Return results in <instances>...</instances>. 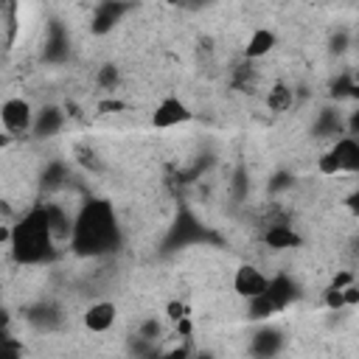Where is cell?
Listing matches in <instances>:
<instances>
[{
    "label": "cell",
    "mask_w": 359,
    "mask_h": 359,
    "mask_svg": "<svg viewBox=\"0 0 359 359\" xmlns=\"http://www.w3.org/2000/svg\"><path fill=\"white\" fill-rule=\"evenodd\" d=\"M0 359H22V348H20V342H17V339L8 334V328H6V334H3Z\"/></svg>",
    "instance_id": "ac0fdd59"
},
{
    "label": "cell",
    "mask_w": 359,
    "mask_h": 359,
    "mask_svg": "<svg viewBox=\"0 0 359 359\" xmlns=\"http://www.w3.org/2000/svg\"><path fill=\"white\" fill-rule=\"evenodd\" d=\"M266 294L275 300V306L283 311L294 297H297V283L286 275V272H278L275 278H269V289H266Z\"/></svg>",
    "instance_id": "7c38bea8"
},
{
    "label": "cell",
    "mask_w": 359,
    "mask_h": 359,
    "mask_svg": "<svg viewBox=\"0 0 359 359\" xmlns=\"http://www.w3.org/2000/svg\"><path fill=\"white\" fill-rule=\"evenodd\" d=\"M275 45H278V34L272 28H252V34L244 42V59L247 62L264 59V56H269L275 50Z\"/></svg>",
    "instance_id": "ba28073f"
},
{
    "label": "cell",
    "mask_w": 359,
    "mask_h": 359,
    "mask_svg": "<svg viewBox=\"0 0 359 359\" xmlns=\"http://www.w3.org/2000/svg\"><path fill=\"white\" fill-rule=\"evenodd\" d=\"M266 289H269V278H266L258 266H252V264L236 266V272H233V292H236L238 297L252 300V297L264 294Z\"/></svg>",
    "instance_id": "5b68a950"
},
{
    "label": "cell",
    "mask_w": 359,
    "mask_h": 359,
    "mask_svg": "<svg viewBox=\"0 0 359 359\" xmlns=\"http://www.w3.org/2000/svg\"><path fill=\"white\" fill-rule=\"evenodd\" d=\"M342 294H345V306H356V303H359V280L348 283V286L342 289Z\"/></svg>",
    "instance_id": "cb8c5ba5"
},
{
    "label": "cell",
    "mask_w": 359,
    "mask_h": 359,
    "mask_svg": "<svg viewBox=\"0 0 359 359\" xmlns=\"http://www.w3.org/2000/svg\"><path fill=\"white\" fill-rule=\"evenodd\" d=\"M323 303H325V309H331V311H339V309H345V294H342V289H337V286H328V289L323 292Z\"/></svg>",
    "instance_id": "d6986e66"
},
{
    "label": "cell",
    "mask_w": 359,
    "mask_h": 359,
    "mask_svg": "<svg viewBox=\"0 0 359 359\" xmlns=\"http://www.w3.org/2000/svg\"><path fill=\"white\" fill-rule=\"evenodd\" d=\"M292 104H294L292 87L283 84V81H275V84L269 87V93H266V107H269L272 112H289Z\"/></svg>",
    "instance_id": "5bb4252c"
},
{
    "label": "cell",
    "mask_w": 359,
    "mask_h": 359,
    "mask_svg": "<svg viewBox=\"0 0 359 359\" xmlns=\"http://www.w3.org/2000/svg\"><path fill=\"white\" fill-rule=\"evenodd\" d=\"M345 208L359 219V188H353V191L345 196Z\"/></svg>",
    "instance_id": "d4e9b609"
},
{
    "label": "cell",
    "mask_w": 359,
    "mask_h": 359,
    "mask_svg": "<svg viewBox=\"0 0 359 359\" xmlns=\"http://www.w3.org/2000/svg\"><path fill=\"white\" fill-rule=\"evenodd\" d=\"M95 84L101 87V90H107V93H112L118 84H121V70L115 67V65H101L98 70H95Z\"/></svg>",
    "instance_id": "2e32d148"
},
{
    "label": "cell",
    "mask_w": 359,
    "mask_h": 359,
    "mask_svg": "<svg viewBox=\"0 0 359 359\" xmlns=\"http://www.w3.org/2000/svg\"><path fill=\"white\" fill-rule=\"evenodd\" d=\"M264 244H266L269 250H294V247L303 244V238H300V233L292 230L289 224H272V227L264 230Z\"/></svg>",
    "instance_id": "30bf717a"
},
{
    "label": "cell",
    "mask_w": 359,
    "mask_h": 359,
    "mask_svg": "<svg viewBox=\"0 0 359 359\" xmlns=\"http://www.w3.org/2000/svg\"><path fill=\"white\" fill-rule=\"evenodd\" d=\"M317 171H320L323 177H337V174H342V165H339V160H337V154H334L331 149L317 157Z\"/></svg>",
    "instance_id": "e0dca14e"
},
{
    "label": "cell",
    "mask_w": 359,
    "mask_h": 359,
    "mask_svg": "<svg viewBox=\"0 0 359 359\" xmlns=\"http://www.w3.org/2000/svg\"><path fill=\"white\" fill-rule=\"evenodd\" d=\"M280 348H283V334L278 328H269V325L258 328L250 339V353L255 359H272Z\"/></svg>",
    "instance_id": "52a82bcc"
},
{
    "label": "cell",
    "mask_w": 359,
    "mask_h": 359,
    "mask_svg": "<svg viewBox=\"0 0 359 359\" xmlns=\"http://www.w3.org/2000/svg\"><path fill=\"white\" fill-rule=\"evenodd\" d=\"M62 123H65L62 109H56V107H45L42 112H36L34 135H36V137H50V135H56V132L62 129Z\"/></svg>",
    "instance_id": "4fadbf2b"
},
{
    "label": "cell",
    "mask_w": 359,
    "mask_h": 359,
    "mask_svg": "<svg viewBox=\"0 0 359 359\" xmlns=\"http://www.w3.org/2000/svg\"><path fill=\"white\" fill-rule=\"evenodd\" d=\"M0 121H3L6 135L20 137V135L34 132L36 112H34L31 101H25L22 95H14V98H6V101L0 104Z\"/></svg>",
    "instance_id": "3957f363"
},
{
    "label": "cell",
    "mask_w": 359,
    "mask_h": 359,
    "mask_svg": "<svg viewBox=\"0 0 359 359\" xmlns=\"http://www.w3.org/2000/svg\"><path fill=\"white\" fill-rule=\"evenodd\" d=\"M331 151L337 154V160L342 165V174H359V137L342 135V137L334 140Z\"/></svg>",
    "instance_id": "9c48e42d"
},
{
    "label": "cell",
    "mask_w": 359,
    "mask_h": 359,
    "mask_svg": "<svg viewBox=\"0 0 359 359\" xmlns=\"http://www.w3.org/2000/svg\"><path fill=\"white\" fill-rule=\"evenodd\" d=\"M345 129H348L351 137H359V107H353V109L348 112V118H345Z\"/></svg>",
    "instance_id": "603a6c76"
},
{
    "label": "cell",
    "mask_w": 359,
    "mask_h": 359,
    "mask_svg": "<svg viewBox=\"0 0 359 359\" xmlns=\"http://www.w3.org/2000/svg\"><path fill=\"white\" fill-rule=\"evenodd\" d=\"M157 359H194V353H191V345L188 342H174L171 348L160 351Z\"/></svg>",
    "instance_id": "ffe728a7"
},
{
    "label": "cell",
    "mask_w": 359,
    "mask_h": 359,
    "mask_svg": "<svg viewBox=\"0 0 359 359\" xmlns=\"http://www.w3.org/2000/svg\"><path fill=\"white\" fill-rule=\"evenodd\" d=\"M115 320H118V309H115V303H109V300H95V303H90V306L84 309V317H81L84 328L93 331V334L109 331V328L115 325Z\"/></svg>",
    "instance_id": "8992f818"
},
{
    "label": "cell",
    "mask_w": 359,
    "mask_h": 359,
    "mask_svg": "<svg viewBox=\"0 0 359 359\" xmlns=\"http://www.w3.org/2000/svg\"><path fill=\"white\" fill-rule=\"evenodd\" d=\"M115 241V219L107 202H90L79 210L73 247L79 252H101Z\"/></svg>",
    "instance_id": "7a4b0ae2"
},
{
    "label": "cell",
    "mask_w": 359,
    "mask_h": 359,
    "mask_svg": "<svg viewBox=\"0 0 359 359\" xmlns=\"http://www.w3.org/2000/svg\"><path fill=\"white\" fill-rule=\"evenodd\" d=\"M165 317L177 325V323H182V320L188 317V306H185L182 300H177V297H174V300H168V303H165Z\"/></svg>",
    "instance_id": "44dd1931"
},
{
    "label": "cell",
    "mask_w": 359,
    "mask_h": 359,
    "mask_svg": "<svg viewBox=\"0 0 359 359\" xmlns=\"http://www.w3.org/2000/svg\"><path fill=\"white\" fill-rule=\"evenodd\" d=\"M191 118H194V112L188 109V104L180 95H165L151 109V126L154 129H174L180 123H188Z\"/></svg>",
    "instance_id": "277c9868"
},
{
    "label": "cell",
    "mask_w": 359,
    "mask_h": 359,
    "mask_svg": "<svg viewBox=\"0 0 359 359\" xmlns=\"http://www.w3.org/2000/svg\"><path fill=\"white\" fill-rule=\"evenodd\" d=\"M137 337L143 339V342H151L154 337H160V323L151 317V320H146L143 325H140V331H137Z\"/></svg>",
    "instance_id": "7402d4cb"
},
{
    "label": "cell",
    "mask_w": 359,
    "mask_h": 359,
    "mask_svg": "<svg viewBox=\"0 0 359 359\" xmlns=\"http://www.w3.org/2000/svg\"><path fill=\"white\" fill-rule=\"evenodd\" d=\"M275 314H280V309L275 306V300H272L266 292L258 294V297H252V300H247V317H250V320L266 323V320L275 317Z\"/></svg>",
    "instance_id": "9a60e30c"
},
{
    "label": "cell",
    "mask_w": 359,
    "mask_h": 359,
    "mask_svg": "<svg viewBox=\"0 0 359 359\" xmlns=\"http://www.w3.org/2000/svg\"><path fill=\"white\" fill-rule=\"evenodd\" d=\"M53 247V236H50V224H48V210L42 208H31L17 224H14V238H11V250L22 264H36L45 261V255Z\"/></svg>",
    "instance_id": "6da1fadb"
},
{
    "label": "cell",
    "mask_w": 359,
    "mask_h": 359,
    "mask_svg": "<svg viewBox=\"0 0 359 359\" xmlns=\"http://www.w3.org/2000/svg\"><path fill=\"white\" fill-rule=\"evenodd\" d=\"M123 11H129V6H123V3H101V6H95L90 31L98 34V36L107 34V31H112V25L118 22V17H121Z\"/></svg>",
    "instance_id": "8fae6325"
}]
</instances>
